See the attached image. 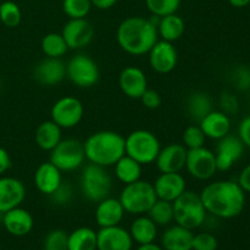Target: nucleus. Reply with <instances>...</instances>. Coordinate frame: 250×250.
Returning <instances> with one entry per match:
<instances>
[{"label":"nucleus","instance_id":"1","mask_svg":"<svg viewBox=\"0 0 250 250\" xmlns=\"http://www.w3.org/2000/svg\"><path fill=\"white\" fill-rule=\"evenodd\" d=\"M199 194L208 214L220 219L237 217L246 207V192L233 181L209 183Z\"/></svg>","mask_w":250,"mask_h":250},{"label":"nucleus","instance_id":"2","mask_svg":"<svg viewBox=\"0 0 250 250\" xmlns=\"http://www.w3.org/2000/svg\"><path fill=\"white\" fill-rule=\"evenodd\" d=\"M116 41L125 53L142 56L148 54L159 41L158 28L151 19L142 16L127 17L117 27Z\"/></svg>","mask_w":250,"mask_h":250},{"label":"nucleus","instance_id":"3","mask_svg":"<svg viewBox=\"0 0 250 250\" xmlns=\"http://www.w3.org/2000/svg\"><path fill=\"white\" fill-rule=\"evenodd\" d=\"M83 148L85 160L109 167L125 155V137L115 131L95 132L83 142Z\"/></svg>","mask_w":250,"mask_h":250},{"label":"nucleus","instance_id":"4","mask_svg":"<svg viewBox=\"0 0 250 250\" xmlns=\"http://www.w3.org/2000/svg\"><path fill=\"white\" fill-rule=\"evenodd\" d=\"M173 207V221L188 229H197L203 226L207 220V210L203 205L200 194L186 189L175 202Z\"/></svg>","mask_w":250,"mask_h":250},{"label":"nucleus","instance_id":"5","mask_svg":"<svg viewBox=\"0 0 250 250\" xmlns=\"http://www.w3.org/2000/svg\"><path fill=\"white\" fill-rule=\"evenodd\" d=\"M119 199L124 207L125 212L138 216L146 215L158 200V197L154 190L153 183L138 180L125 186Z\"/></svg>","mask_w":250,"mask_h":250},{"label":"nucleus","instance_id":"6","mask_svg":"<svg viewBox=\"0 0 250 250\" xmlns=\"http://www.w3.org/2000/svg\"><path fill=\"white\" fill-rule=\"evenodd\" d=\"M81 192L89 202L99 203L110 195L112 188L111 176L106 167L89 163L83 167L80 180Z\"/></svg>","mask_w":250,"mask_h":250},{"label":"nucleus","instance_id":"7","mask_svg":"<svg viewBox=\"0 0 250 250\" xmlns=\"http://www.w3.org/2000/svg\"><path fill=\"white\" fill-rule=\"evenodd\" d=\"M160 149V141L148 129H136L125 138V154L142 166L155 163Z\"/></svg>","mask_w":250,"mask_h":250},{"label":"nucleus","instance_id":"8","mask_svg":"<svg viewBox=\"0 0 250 250\" xmlns=\"http://www.w3.org/2000/svg\"><path fill=\"white\" fill-rule=\"evenodd\" d=\"M49 161L61 172H71L82 167L85 161L83 143L75 138L61 139L60 143L50 151Z\"/></svg>","mask_w":250,"mask_h":250},{"label":"nucleus","instance_id":"9","mask_svg":"<svg viewBox=\"0 0 250 250\" xmlns=\"http://www.w3.org/2000/svg\"><path fill=\"white\" fill-rule=\"evenodd\" d=\"M66 77L78 88H92L100 78L97 62L85 54H77L66 63Z\"/></svg>","mask_w":250,"mask_h":250},{"label":"nucleus","instance_id":"10","mask_svg":"<svg viewBox=\"0 0 250 250\" xmlns=\"http://www.w3.org/2000/svg\"><path fill=\"white\" fill-rule=\"evenodd\" d=\"M84 106L78 98L66 95L54 103L50 110L51 121L61 129H70L77 126L83 119Z\"/></svg>","mask_w":250,"mask_h":250},{"label":"nucleus","instance_id":"11","mask_svg":"<svg viewBox=\"0 0 250 250\" xmlns=\"http://www.w3.org/2000/svg\"><path fill=\"white\" fill-rule=\"evenodd\" d=\"M185 168L193 178L198 181H208L217 171L215 153L207 146L189 149L187 151Z\"/></svg>","mask_w":250,"mask_h":250},{"label":"nucleus","instance_id":"12","mask_svg":"<svg viewBox=\"0 0 250 250\" xmlns=\"http://www.w3.org/2000/svg\"><path fill=\"white\" fill-rule=\"evenodd\" d=\"M149 66L151 70L160 75L172 72L178 62V53L173 43L166 41H158L148 53Z\"/></svg>","mask_w":250,"mask_h":250},{"label":"nucleus","instance_id":"13","mask_svg":"<svg viewBox=\"0 0 250 250\" xmlns=\"http://www.w3.org/2000/svg\"><path fill=\"white\" fill-rule=\"evenodd\" d=\"M68 49L77 50L87 46L94 37V27L87 19H70L61 31Z\"/></svg>","mask_w":250,"mask_h":250},{"label":"nucleus","instance_id":"14","mask_svg":"<svg viewBox=\"0 0 250 250\" xmlns=\"http://www.w3.org/2000/svg\"><path fill=\"white\" fill-rule=\"evenodd\" d=\"M243 153L244 144L239 137L227 134L224 138L219 139L215 151L217 171H229L243 156Z\"/></svg>","mask_w":250,"mask_h":250},{"label":"nucleus","instance_id":"15","mask_svg":"<svg viewBox=\"0 0 250 250\" xmlns=\"http://www.w3.org/2000/svg\"><path fill=\"white\" fill-rule=\"evenodd\" d=\"M133 243L129 231L120 225L100 227L97 232V250H132Z\"/></svg>","mask_w":250,"mask_h":250},{"label":"nucleus","instance_id":"16","mask_svg":"<svg viewBox=\"0 0 250 250\" xmlns=\"http://www.w3.org/2000/svg\"><path fill=\"white\" fill-rule=\"evenodd\" d=\"M33 77L39 84L54 87L66 78V63L61 59L45 56L34 66Z\"/></svg>","mask_w":250,"mask_h":250},{"label":"nucleus","instance_id":"17","mask_svg":"<svg viewBox=\"0 0 250 250\" xmlns=\"http://www.w3.org/2000/svg\"><path fill=\"white\" fill-rule=\"evenodd\" d=\"M188 149L183 144L171 143L160 149L156 156V167L160 173L181 172L186 166Z\"/></svg>","mask_w":250,"mask_h":250},{"label":"nucleus","instance_id":"18","mask_svg":"<svg viewBox=\"0 0 250 250\" xmlns=\"http://www.w3.org/2000/svg\"><path fill=\"white\" fill-rule=\"evenodd\" d=\"M119 85L121 92L129 99H141L148 89V80L142 68L127 66L120 72Z\"/></svg>","mask_w":250,"mask_h":250},{"label":"nucleus","instance_id":"19","mask_svg":"<svg viewBox=\"0 0 250 250\" xmlns=\"http://www.w3.org/2000/svg\"><path fill=\"white\" fill-rule=\"evenodd\" d=\"M26 198V187L15 177L0 176V212L21 207Z\"/></svg>","mask_w":250,"mask_h":250},{"label":"nucleus","instance_id":"20","mask_svg":"<svg viewBox=\"0 0 250 250\" xmlns=\"http://www.w3.org/2000/svg\"><path fill=\"white\" fill-rule=\"evenodd\" d=\"M158 199L166 202H175L186 189L187 183L181 172L160 173L153 183Z\"/></svg>","mask_w":250,"mask_h":250},{"label":"nucleus","instance_id":"21","mask_svg":"<svg viewBox=\"0 0 250 250\" xmlns=\"http://www.w3.org/2000/svg\"><path fill=\"white\" fill-rule=\"evenodd\" d=\"M1 224L11 236L23 237L33 229L34 219L28 210L17 207L2 214Z\"/></svg>","mask_w":250,"mask_h":250},{"label":"nucleus","instance_id":"22","mask_svg":"<svg viewBox=\"0 0 250 250\" xmlns=\"http://www.w3.org/2000/svg\"><path fill=\"white\" fill-rule=\"evenodd\" d=\"M125 209L120 199L107 197L100 200L95 208V221L99 227H111L121 224Z\"/></svg>","mask_w":250,"mask_h":250},{"label":"nucleus","instance_id":"23","mask_svg":"<svg viewBox=\"0 0 250 250\" xmlns=\"http://www.w3.org/2000/svg\"><path fill=\"white\" fill-rule=\"evenodd\" d=\"M33 182L42 194L49 197L62 183V172L50 161H45L37 167Z\"/></svg>","mask_w":250,"mask_h":250},{"label":"nucleus","instance_id":"24","mask_svg":"<svg viewBox=\"0 0 250 250\" xmlns=\"http://www.w3.org/2000/svg\"><path fill=\"white\" fill-rule=\"evenodd\" d=\"M198 125L207 138L215 139V141L224 138L231 131V120L229 115L215 110L209 112Z\"/></svg>","mask_w":250,"mask_h":250},{"label":"nucleus","instance_id":"25","mask_svg":"<svg viewBox=\"0 0 250 250\" xmlns=\"http://www.w3.org/2000/svg\"><path fill=\"white\" fill-rule=\"evenodd\" d=\"M193 237L194 233L192 229L176 224L164 231L161 236V247L164 250H192Z\"/></svg>","mask_w":250,"mask_h":250},{"label":"nucleus","instance_id":"26","mask_svg":"<svg viewBox=\"0 0 250 250\" xmlns=\"http://www.w3.org/2000/svg\"><path fill=\"white\" fill-rule=\"evenodd\" d=\"M212 100L205 92H193L186 102V111L194 124H199L209 112L212 111Z\"/></svg>","mask_w":250,"mask_h":250},{"label":"nucleus","instance_id":"27","mask_svg":"<svg viewBox=\"0 0 250 250\" xmlns=\"http://www.w3.org/2000/svg\"><path fill=\"white\" fill-rule=\"evenodd\" d=\"M62 139L61 128L54 121H44L37 127L34 133V141L38 148L50 153Z\"/></svg>","mask_w":250,"mask_h":250},{"label":"nucleus","instance_id":"28","mask_svg":"<svg viewBox=\"0 0 250 250\" xmlns=\"http://www.w3.org/2000/svg\"><path fill=\"white\" fill-rule=\"evenodd\" d=\"M129 234L133 242L139 246L154 243L158 236V226L148 215H138V217L132 222Z\"/></svg>","mask_w":250,"mask_h":250},{"label":"nucleus","instance_id":"29","mask_svg":"<svg viewBox=\"0 0 250 250\" xmlns=\"http://www.w3.org/2000/svg\"><path fill=\"white\" fill-rule=\"evenodd\" d=\"M156 28H158L159 37H161L163 41L173 43L183 36L186 31V23L180 15L171 14L160 17Z\"/></svg>","mask_w":250,"mask_h":250},{"label":"nucleus","instance_id":"30","mask_svg":"<svg viewBox=\"0 0 250 250\" xmlns=\"http://www.w3.org/2000/svg\"><path fill=\"white\" fill-rule=\"evenodd\" d=\"M114 167L115 176L125 186L141 180L142 165L126 154L116 161Z\"/></svg>","mask_w":250,"mask_h":250},{"label":"nucleus","instance_id":"31","mask_svg":"<svg viewBox=\"0 0 250 250\" xmlns=\"http://www.w3.org/2000/svg\"><path fill=\"white\" fill-rule=\"evenodd\" d=\"M68 250H97V232L90 227H78L68 233Z\"/></svg>","mask_w":250,"mask_h":250},{"label":"nucleus","instance_id":"32","mask_svg":"<svg viewBox=\"0 0 250 250\" xmlns=\"http://www.w3.org/2000/svg\"><path fill=\"white\" fill-rule=\"evenodd\" d=\"M41 49L46 58L61 59L68 51V46L62 34L51 32L42 38Z\"/></svg>","mask_w":250,"mask_h":250},{"label":"nucleus","instance_id":"33","mask_svg":"<svg viewBox=\"0 0 250 250\" xmlns=\"http://www.w3.org/2000/svg\"><path fill=\"white\" fill-rule=\"evenodd\" d=\"M149 217L155 222L156 226H168L173 221V207L171 202L158 199L146 212Z\"/></svg>","mask_w":250,"mask_h":250},{"label":"nucleus","instance_id":"34","mask_svg":"<svg viewBox=\"0 0 250 250\" xmlns=\"http://www.w3.org/2000/svg\"><path fill=\"white\" fill-rule=\"evenodd\" d=\"M22 20V12L19 5L11 0L0 4V22L7 28H16Z\"/></svg>","mask_w":250,"mask_h":250},{"label":"nucleus","instance_id":"35","mask_svg":"<svg viewBox=\"0 0 250 250\" xmlns=\"http://www.w3.org/2000/svg\"><path fill=\"white\" fill-rule=\"evenodd\" d=\"M92 7L90 0H62V11L68 19H85Z\"/></svg>","mask_w":250,"mask_h":250},{"label":"nucleus","instance_id":"36","mask_svg":"<svg viewBox=\"0 0 250 250\" xmlns=\"http://www.w3.org/2000/svg\"><path fill=\"white\" fill-rule=\"evenodd\" d=\"M182 0H146V5L150 14L156 17H164L176 14Z\"/></svg>","mask_w":250,"mask_h":250},{"label":"nucleus","instance_id":"37","mask_svg":"<svg viewBox=\"0 0 250 250\" xmlns=\"http://www.w3.org/2000/svg\"><path fill=\"white\" fill-rule=\"evenodd\" d=\"M183 146L189 150V149H197L200 146H204L205 137L204 132L202 131L198 124H192L183 131Z\"/></svg>","mask_w":250,"mask_h":250},{"label":"nucleus","instance_id":"38","mask_svg":"<svg viewBox=\"0 0 250 250\" xmlns=\"http://www.w3.org/2000/svg\"><path fill=\"white\" fill-rule=\"evenodd\" d=\"M68 233L63 229H53L44 238V250H68Z\"/></svg>","mask_w":250,"mask_h":250},{"label":"nucleus","instance_id":"39","mask_svg":"<svg viewBox=\"0 0 250 250\" xmlns=\"http://www.w3.org/2000/svg\"><path fill=\"white\" fill-rule=\"evenodd\" d=\"M51 202L58 207H65L70 204L73 199V188L70 183L62 182L50 195H49Z\"/></svg>","mask_w":250,"mask_h":250},{"label":"nucleus","instance_id":"40","mask_svg":"<svg viewBox=\"0 0 250 250\" xmlns=\"http://www.w3.org/2000/svg\"><path fill=\"white\" fill-rule=\"evenodd\" d=\"M217 247L216 237L209 232H200L193 237L192 250H217Z\"/></svg>","mask_w":250,"mask_h":250},{"label":"nucleus","instance_id":"41","mask_svg":"<svg viewBox=\"0 0 250 250\" xmlns=\"http://www.w3.org/2000/svg\"><path fill=\"white\" fill-rule=\"evenodd\" d=\"M234 85L239 90H247L250 88V70L246 66H238L232 75Z\"/></svg>","mask_w":250,"mask_h":250},{"label":"nucleus","instance_id":"42","mask_svg":"<svg viewBox=\"0 0 250 250\" xmlns=\"http://www.w3.org/2000/svg\"><path fill=\"white\" fill-rule=\"evenodd\" d=\"M220 106H221L222 112L229 115H233L238 111L239 104L238 99L234 94L229 92H224L220 97Z\"/></svg>","mask_w":250,"mask_h":250},{"label":"nucleus","instance_id":"43","mask_svg":"<svg viewBox=\"0 0 250 250\" xmlns=\"http://www.w3.org/2000/svg\"><path fill=\"white\" fill-rule=\"evenodd\" d=\"M139 100L142 102L143 106L149 110L159 109V107L161 106V104H163V99H161L160 93L156 92V90L154 89H149V88L144 92V94L142 95Z\"/></svg>","mask_w":250,"mask_h":250},{"label":"nucleus","instance_id":"44","mask_svg":"<svg viewBox=\"0 0 250 250\" xmlns=\"http://www.w3.org/2000/svg\"><path fill=\"white\" fill-rule=\"evenodd\" d=\"M238 137L244 146L250 148V115L244 117L238 126Z\"/></svg>","mask_w":250,"mask_h":250},{"label":"nucleus","instance_id":"45","mask_svg":"<svg viewBox=\"0 0 250 250\" xmlns=\"http://www.w3.org/2000/svg\"><path fill=\"white\" fill-rule=\"evenodd\" d=\"M238 183L241 186L242 189L246 193H250V164L247 165L246 167L242 170V172L239 173L238 177Z\"/></svg>","mask_w":250,"mask_h":250},{"label":"nucleus","instance_id":"46","mask_svg":"<svg viewBox=\"0 0 250 250\" xmlns=\"http://www.w3.org/2000/svg\"><path fill=\"white\" fill-rule=\"evenodd\" d=\"M11 167V158L6 149L0 146V176L4 175Z\"/></svg>","mask_w":250,"mask_h":250},{"label":"nucleus","instance_id":"47","mask_svg":"<svg viewBox=\"0 0 250 250\" xmlns=\"http://www.w3.org/2000/svg\"><path fill=\"white\" fill-rule=\"evenodd\" d=\"M92 5L99 10H109L116 5L117 0H90Z\"/></svg>","mask_w":250,"mask_h":250},{"label":"nucleus","instance_id":"48","mask_svg":"<svg viewBox=\"0 0 250 250\" xmlns=\"http://www.w3.org/2000/svg\"><path fill=\"white\" fill-rule=\"evenodd\" d=\"M136 250H164L163 247L158 246L155 243H149V244H142Z\"/></svg>","mask_w":250,"mask_h":250},{"label":"nucleus","instance_id":"49","mask_svg":"<svg viewBox=\"0 0 250 250\" xmlns=\"http://www.w3.org/2000/svg\"><path fill=\"white\" fill-rule=\"evenodd\" d=\"M229 2L233 7H238V9H241V7L248 6L250 4V0H229Z\"/></svg>","mask_w":250,"mask_h":250}]
</instances>
